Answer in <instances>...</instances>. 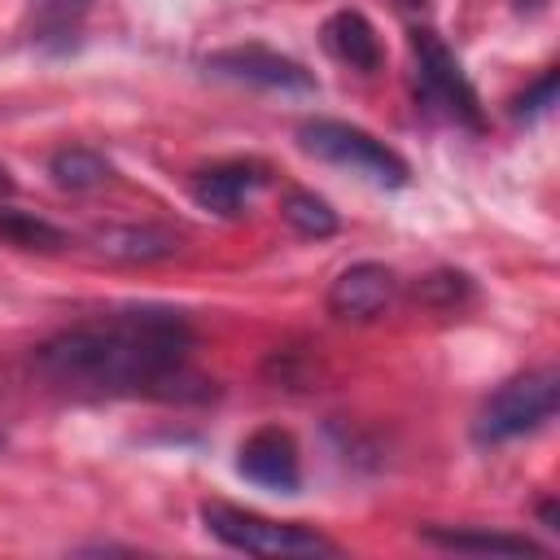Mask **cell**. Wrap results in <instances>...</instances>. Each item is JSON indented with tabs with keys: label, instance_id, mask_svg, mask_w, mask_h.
<instances>
[{
	"label": "cell",
	"instance_id": "obj_1",
	"mask_svg": "<svg viewBox=\"0 0 560 560\" xmlns=\"http://www.w3.org/2000/svg\"><path fill=\"white\" fill-rule=\"evenodd\" d=\"M192 328L175 311H109L79 319L35 346L31 368L79 398H201L206 381L188 368Z\"/></svg>",
	"mask_w": 560,
	"mask_h": 560
},
{
	"label": "cell",
	"instance_id": "obj_2",
	"mask_svg": "<svg viewBox=\"0 0 560 560\" xmlns=\"http://www.w3.org/2000/svg\"><path fill=\"white\" fill-rule=\"evenodd\" d=\"M201 525L219 542L249 551V556H337V542H328L324 534L298 521H271V516H258V512H245L219 499L201 503Z\"/></svg>",
	"mask_w": 560,
	"mask_h": 560
},
{
	"label": "cell",
	"instance_id": "obj_3",
	"mask_svg": "<svg viewBox=\"0 0 560 560\" xmlns=\"http://www.w3.org/2000/svg\"><path fill=\"white\" fill-rule=\"evenodd\" d=\"M298 140H302L306 153H315V158H324L332 166H346V171H354V175H363V179H372L381 188H402L411 179L407 162L385 140H376L372 131H363L354 122L311 118V122L298 127Z\"/></svg>",
	"mask_w": 560,
	"mask_h": 560
},
{
	"label": "cell",
	"instance_id": "obj_4",
	"mask_svg": "<svg viewBox=\"0 0 560 560\" xmlns=\"http://www.w3.org/2000/svg\"><path fill=\"white\" fill-rule=\"evenodd\" d=\"M556 402H560V376H556V368L521 372V376H512L508 385H499L481 402L477 424H472V438L477 442H512V438H525V433L542 429L556 416Z\"/></svg>",
	"mask_w": 560,
	"mask_h": 560
},
{
	"label": "cell",
	"instance_id": "obj_5",
	"mask_svg": "<svg viewBox=\"0 0 560 560\" xmlns=\"http://www.w3.org/2000/svg\"><path fill=\"white\" fill-rule=\"evenodd\" d=\"M411 48H416V70H420V96L429 105H442L446 118L481 131V101L468 74L459 70L455 52L433 31H411Z\"/></svg>",
	"mask_w": 560,
	"mask_h": 560
},
{
	"label": "cell",
	"instance_id": "obj_6",
	"mask_svg": "<svg viewBox=\"0 0 560 560\" xmlns=\"http://www.w3.org/2000/svg\"><path fill=\"white\" fill-rule=\"evenodd\" d=\"M210 74L236 79V83H254V88H276V92H315V74L262 44H236V48H219L206 57Z\"/></svg>",
	"mask_w": 560,
	"mask_h": 560
},
{
	"label": "cell",
	"instance_id": "obj_7",
	"mask_svg": "<svg viewBox=\"0 0 560 560\" xmlns=\"http://www.w3.org/2000/svg\"><path fill=\"white\" fill-rule=\"evenodd\" d=\"M236 472L249 477L254 486L293 494V490L302 486V455H298L293 433L280 429V424L254 429V433L241 442V451H236Z\"/></svg>",
	"mask_w": 560,
	"mask_h": 560
},
{
	"label": "cell",
	"instance_id": "obj_8",
	"mask_svg": "<svg viewBox=\"0 0 560 560\" xmlns=\"http://www.w3.org/2000/svg\"><path fill=\"white\" fill-rule=\"evenodd\" d=\"M394 289H398V280H394V271L385 262H350L328 284L324 302H328V315L363 324V319L385 315V306L394 302Z\"/></svg>",
	"mask_w": 560,
	"mask_h": 560
},
{
	"label": "cell",
	"instance_id": "obj_9",
	"mask_svg": "<svg viewBox=\"0 0 560 560\" xmlns=\"http://www.w3.org/2000/svg\"><path fill=\"white\" fill-rule=\"evenodd\" d=\"M271 179V171L254 158H232V162H214L206 171L192 175V201L219 219H236L245 197L258 192Z\"/></svg>",
	"mask_w": 560,
	"mask_h": 560
},
{
	"label": "cell",
	"instance_id": "obj_10",
	"mask_svg": "<svg viewBox=\"0 0 560 560\" xmlns=\"http://www.w3.org/2000/svg\"><path fill=\"white\" fill-rule=\"evenodd\" d=\"M420 538L442 551H464V556H542L538 542L521 534H499V529H472V525H420Z\"/></svg>",
	"mask_w": 560,
	"mask_h": 560
},
{
	"label": "cell",
	"instance_id": "obj_11",
	"mask_svg": "<svg viewBox=\"0 0 560 560\" xmlns=\"http://www.w3.org/2000/svg\"><path fill=\"white\" fill-rule=\"evenodd\" d=\"M96 249L109 254V258H122V262H153V258H171L179 249V236L158 228V223H114V228H101L96 236Z\"/></svg>",
	"mask_w": 560,
	"mask_h": 560
},
{
	"label": "cell",
	"instance_id": "obj_12",
	"mask_svg": "<svg viewBox=\"0 0 560 560\" xmlns=\"http://www.w3.org/2000/svg\"><path fill=\"white\" fill-rule=\"evenodd\" d=\"M324 44L354 70H376L381 66V39L372 31V22L359 9H337L324 22Z\"/></svg>",
	"mask_w": 560,
	"mask_h": 560
},
{
	"label": "cell",
	"instance_id": "obj_13",
	"mask_svg": "<svg viewBox=\"0 0 560 560\" xmlns=\"http://www.w3.org/2000/svg\"><path fill=\"white\" fill-rule=\"evenodd\" d=\"M48 175L70 192H88V188H101L109 179V162L88 144H66L48 158Z\"/></svg>",
	"mask_w": 560,
	"mask_h": 560
},
{
	"label": "cell",
	"instance_id": "obj_14",
	"mask_svg": "<svg viewBox=\"0 0 560 560\" xmlns=\"http://www.w3.org/2000/svg\"><path fill=\"white\" fill-rule=\"evenodd\" d=\"M280 214H284V223H289L293 232L315 236V241L337 232V210H332L324 197H315L311 188H289L284 201H280Z\"/></svg>",
	"mask_w": 560,
	"mask_h": 560
},
{
	"label": "cell",
	"instance_id": "obj_15",
	"mask_svg": "<svg viewBox=\"0 0 560 560\" xmlns=\"http://www.w3.org/2000/svg\"><path fill=\"white\" fill-rule=\"evenodd\" d=\"M0 241L18 245V249H61L66 245V232L39 214H26V210H0Z\"/></svg>",
	"mask_w": 560,
	"mask_h": 560
},
{
	"label": "cell",
	"instance_id": "obj_16",
	"mask_svg": "<svg viewBox=\"0 0 560 560\" xmlns=\"http://www.w3.org/2000/svg\"><path fill=\"white\" fill-rule=\"evenodd\" d=\"M416 298L429 302V306H438V311H451V306H459V302L472 298V280L464 271H433V276H424L416 284Z\"/></svg>",
	"mask_w": 560,
	"mask_h": 560
},
{
	"label": "cell",
	"instance_id": "obj_17",
	"mask_svg": "<svg viewBox=\"0 0 560 560\" xmlns=\"http://www.w3.org/2000/svg\"><path fill=\"white\" fill-rule=\"evenodd\" d=\"M556 83H560V74H556V70H547L534 88H525V92L516 96L512 114H516V118H538V114H547V109L556 105Z\"/></svg>",
	"mask_w": 560,
	"mask_h": 560
},
{
	"label": "cell",
	"instance_id": "obj_18",
	"mask_svg": "<svg viewBox=\"0 0 560 560\" xmlns=\"http://www.w3.org/2000/svg\"><path fill=\"white\" fill-rule=\"evenodd\" d=\"M31 9L39 13V26L44 31H66L88 9V0H31Z\"/></svg>",
	"mask_w": 560,
	"mask_h": 560
},
{
	"label": "cell",
	"instance_id": "obj_19",
	"mask_svg": "<svg viewBox=\"0 0 560 560\" xmlns=\"http://www.w3.org/2000/svg\"><path fill=\"white\" fill-rule=\"evenodd\" d=\"M9 192H13V179H9V171H4V166H0V201H4V197H9Z\"/></svg>",
	"mask_w": 560,
	"mask_h": 560
},
{
	"label": "cell",
	"instance_id": "obj_20",
	"mask_svg": "<svg viewBox=\"0 0 560 560\" xmlns=\"http://www.w3.org/2000/svg\"><path fill=\"white\" fill-rule=\"evenodd\" d=\"M402 4H420V0H402Z\"/></svg>",
	"mask_w": 560,
	"mask_h": 560
}]
</instances>
